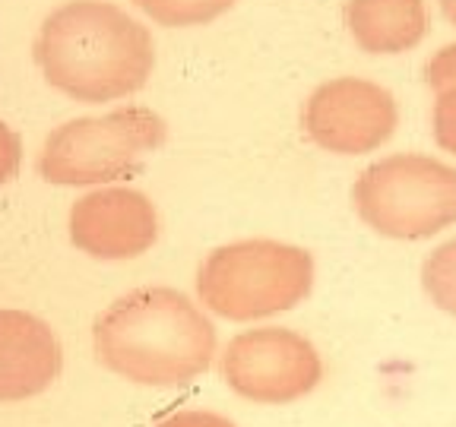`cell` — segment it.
<instances>
[{
  "label": "cell",
  "mask_w": 456,
  "mask_h": 427,
  "mask_svg": "<svg viewBox=\"0 0 456 427\" xmlns=\"http://www.w3.org/2000/svg\"><path fill=\"white\" fill-rule=\"evenodd\" d=\"M36 64L45 83L83 105L127 99L156 70L150 28L108 0H67L42 22Z\"/></svg>",
  "instance_id": "obj_1"
},
{
  "label": "cell",
  "mask_w": 456,
  "mask_h": 427,
  "mask_svg": "<svg viewBox=\"0 0 456 427\" xmlns=\"http://www.w3.org/2000/svg\"><path fill=\"white\" fill-rule=\"evenodd\" d=\"M95 358L140 386H184L216 358V326L178 288H136L118 298L93 329Z\"/></svg>",
  "instance_id": "obj_2"
},
{
  "label": "cell",
  "mask_w": 456,
  "mask_h": 427,
  "mask_svg": "<svg viewBox=\"0 0 456 427\" xmlns=\"http://www.w3.org/2000/svg\"><path fill=\"white\" fill-rule=\"evenodd\" d=\"M314 288V256L305 247L248 238L216 247L197 272L207 310L232 323H254L298 307Z\"/></svg>",
  "instance_id": "obj_3"
},
{
  "label": "cell",
  "mask_w": 456,
  "mask_h": 427,
  "mask_svg": "<svg viewBox=\"0 0 456 427\" xmlns=\"http://www.w3.org/2000/svg\"><path fill=\"white\" fill-rule=\"evenodd\" d=\"M358 219L390 241H428L456 225V168L421 152L368 165L352 187Z\"/></svg>",
  "instance_id": "obj_4"
},
{
  "label": "cell",
  "mask_w": 456,
  "mask_h": 427,
  "mask_svg": "<svg viewBox=\"0 0 456 427\" xmlns=\"http://www.w3.org/2000/svg\"><path fill=\"white\" fill-rule=\"evenodd\" d=\"M168 136L152 108L127 105L99 117H77L51 130L38 174L57 187H102L130 178Z\"/></svg>",
  "instance_id": "obj_5"
},
{
  "label": "cell",
  "mask_w": 456,
  "mask_h": 427,
  "mask_svg": "<svg viewBox=\"0 0 456 427\" xmlns=\"http://www.w3.org/2000/svg\"><path fill=\"white\" fill-rule=\"evenodd\" d=\"M222 380L228 390L256 406H289L317 390L321 355L295 329H244L222 351Z\"/></svg>",
  "instance_id": "obj_6"
},
{
  "label": "cell",
  "mask_w": 456,
  "mask_h": 427,
  "mask_svg": "<svg viewBox=\"0 0 456 427\" xmlns=\"http://www.w3.org/2000/svg\"><path fill=\"white\" fill-rule=\"evenodd\" d=\"M305 133L333 156H368L380 149L399 124L396 99L362 77L327 79L305 101Z\"/></svg>",
  "instance_id": "obj_7"
},
{
  "label": "cell",
  "mask_w": 456,
  "mask_h": 427,
  "mask_svg": "<svg viewBox=\"0 0 456 427\" xmlns=\"http://www.w3.org/2000/svg\"><path fill=\"white\" fill-rule=\"evenodd\" d=\"M70 241L93 260H134L159 241V213L146 193L99 187L73 203Z\"/></svg>",
  "instance_id": "obj_8"
},
{
  "label": "cell",
  "mask_w": 456,
  "mask_h": 427,
  "mask_svg": "<svg viewBox=\"0 0 456 427\" xmlns=\"http://www.w3.org/2000/svg\"><path fill=\"white\" fill-rule=\"evenodd\" d=\"M64 367L54 329L26 310H0V402L45 392Z\"/></svg>",
  "instance_id": "obj_9"
},
{
  "label": "cell",
  "mask_w": 456,
  "mask_h": 427,
  "mask_svg": "<svg viewBox=\"0 0 456 427\" xmlns=\"http://www.w3.org/2000/svg\"><path fill=\"white\" fill-rule=\"evenodd\" d=\"M342 20L352 42L378 57L406 54L428 32L425 0H346Z\"/></svg>",
  "instance_id": "obj_10"
},
{
  "label": "cell",
  "mask_w": 456,
  "mask_h": 427,
  "mask_svg": "<svg viewBox=\"0 0 456 427\" xmlns=\"http://www.w3.org/2000/svg\"><path fill=\"white\" fill-rule=\"evenodd\" d=\"M130 4L165 28H193L219 20L238 0H130Z\"/></svg>",
  "instance_id": "obj_11"
},
{
  "label": "cell",
  "mask_w": 456,
  "mask_h": 427,
  "mask_svg": "<svg viewBox=\"0 0 456 427\" xmlns=\"http://www.w3.org/2000/svg\"><path fill=\"white\" fill-rule=\"evenodd\" d=\"M421 288L437 310L456 317V238L428 254L421 263Z\"/></svg>",
  "instance_id": "obj_12"
},
{
  "label": "cell",
  "mask_w": 456,
  "mask_h": 427,
  "mask_svg": "<svg viewBox=\"0 0 456 427\" xmlns=\"http://www.w3.org/2000/svg\"><path fill=\"white\" fill-rule=\"evenodd\" d=\"M431 130H435L437 146L456 156V85L437 93L435 111H431Z\"/></svg>",
  "instance_id": "obj_13"
},
{
  "label": "cell",
  "mask_w": 456,
  "mask_h": 427,
  "mask_svg": "<svg viewBox=\"0 0 456 427\" xmlns=\"http://www.w3.org/2000/svg\"><path fill=\"white\" fill-rule=\"evenodd\" d=\"M425 83L441 93V89H453L456 85V42L444 44L441 51H435V57L425 64Z\"/></svg>",
  "instance_id": "obj_14"
},
{
  "label": "cell",
  "mask_w": 456,
  "mask_h": 427,
  "mask_svg": "<svg viewBox=\"0 0 456 427\" xmlns=\"http://www.w3.org/2000/svg\"><path fill=\"white\" fill-rule=\"evenodd\" d=\"M22 162V140L13 127L0 121V184H10L16 178Z\"/></svg>",
  "instance_id": "obj_15"
},
{
  "label": "cell",
  "mask_w": 456,
  "mask_h": 427,
  "mask_svg": "<svg viewBox=\"0 0 456 427\" xmlns=\"http://www.w3.org/2000/svg\"><path fill=\"white\" fill-rule=\"evenodd\" d=\"M156 427H235V424L216 412H175L159 421Z\"/></svg>",
  "instance_id": "obj_16"
},
{
  "label": "cell",
  "mask_w": 456,
  "mask_h": 427,
  "mask_svg": "<svg viewBox=\"0 0 456 427\" xmlns=\"http://www.w3.org/2000/svg\"><path fill=\"white\" fill-rule=\"evenodd\" d=\"M437 4H441L444 20H447L450 26H456V0H437Z\"/></svg>",
  "instance_id": "obj_17"
}]
</instances>
